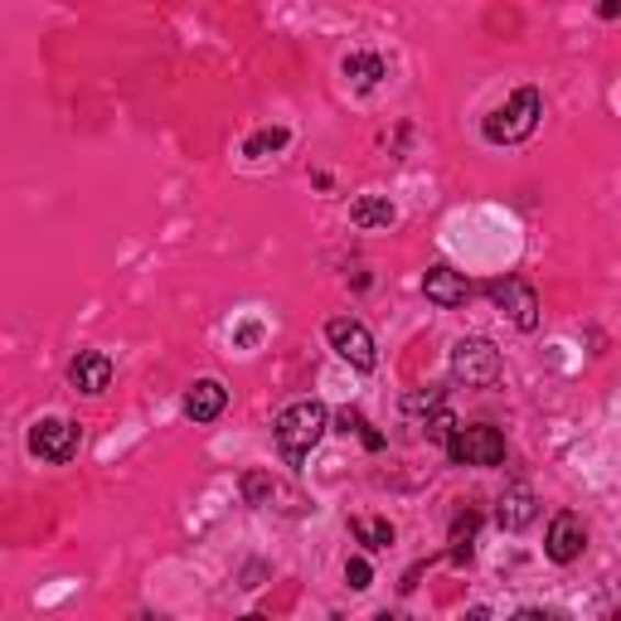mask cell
<instances>
[{
	"label": "cell",
	"mask_w": 621,
	"mask_h": 621,
	"mask_svg": "<svg viewBox=\"0 0 621 621\" xmlns=\"http://www.w3.org/2000/svg\"><path fill=\"white\" fill-rule=\"evenodd\" d=\"M539 122H544V92L534 84H524L500 108H490L480 117V136H486V146H520L539 132Z\"/></svg>",
	"instance_id": "6da1fadb"
},
{
	"label": "cell",
	"mask_w": 621,
	"mask_h": 621,
	"mask_svg": "<svg viewBox=\"0 0 621 621\" xmlns=\"http://www.w3.org/2000/svg\"><path fill=\"white\" fill-rule=\"evenodd\" d=\"M277 452L287 456V466H297L301 472V462L315 452V442L331 432V408L321 403V398H301V403H291L277 413Z\"/></svg>",
	"instance_id": "7a4b0ae2"
},
{
	"label": "cell",
	"mask_w": 621,
	"mask_h": 621,
	"mask_svg": "<svg viewBox=\"0 0 621 621\" xmlns=\"http://www.w3.org/2000/svg\"><path fill=\"white\" fill-rule=\"evenodd\" d=\"M442 452H447L452 466H476V472H490V466H506L510 442H506V432L490 428V423H472V428L456 423L452 437L442 442Z\"/></svg>",
	"instance_id": "3957f363"
},
{
	"label": "cell",
	"mask_w": 621,
	"mask_h": 621,
	"mask_svg": "<svg viewBox=\"0 0 621 621\" xmlns=\"http://www.w3.org/2000/svg\"><path fill=\"white\" fill-rule=\"evenodd\" d=\"M452 379L466 384V389H496L500 379H506V359H500V350L490 345L486 335H466L452 345Z\"/></svg>",
	"instance_id": "277c9868"
},
{
	"label": "cell",
	"mask_w": 621,
	"mask_h": 621,
	"mask_svg": "<svg viewBox=\"0 0 621 621\" xmlns=\"http://www.w3.org/2000/svg\"><path fill=\"white\" fill-rule=\"evenodd\" d=\"M25 447L34 462H44V466H68L78 456V447H84V428L74 423V418H40V423L30 428V437H25Z\"/></svg>",
	"instance_id": "5b68a950"
},
{
	"label": "cell",
	"mask_w": 621,
	"mask_h": 621,
	"mask_svg": "<svg viewBox=\"0 0 621 621\" xmlns=\"http://www.w3.org/2000/svg\"><path fill=\"white\" fill-rule=\"evenodd\" d=\"M325 340H331V350L350 369H359V374L379 369V345H374L369 325L355 321V315H331V321H325Z\"/></svg>",
	"instance_id": "8992f818"
},
{
	"label": "cell",
	"mask_w": 621,
	"mask_h": 621,
	"mask_svg": "<svg viewBox=\"0 0 621 621\" xmlns=\"http://www.w3.org/2000/svg\"><path fill=\"white\" fill-rule=\"evenodd\" d=\"M480 291H486V297H490L500 311L510 315V321H514V331H524V335H530V331H539V321H544V311H539V291H534L530 282H524V277H514V273H506V277H490V282L480 287Z\"/></svg>",
	"instance_id": "52a82bcc"
},
{
	"label": "cell",
	"mask_w": 621,
	"mask_h": 621,
	"mask_svg": "<svg viewBox=\"0 0 621 621\" xmlns=\"http://www.w3.org/2000/svg\"><path fill=\"white\" fill-rule=\"evenodd\" d=\"M583 548H588V524H583V514L578 510H558L554 520H548V534H544L548 564H558V568L578 564Z\"/></svg>",
	"instance_id": "ba28073f"
},
{
	"label": "cell",
	"mask_w": 621,
	"mask_h": 621,
	"mask_svg": "<svg viewBox=\"0 0 621 621\" xmlns=\"http://www.w3.org/2000/svg\"><path fill=\"white\" fill-rule=\"evenodd\" d=\"M423 297L437 311H462L466 301L476 297V287L466 282V273H456V267L437 263V267H428V273H423Z\"/></svg>",
	"instance_id": "9c48e42d"
},
{
	"label": "cell",
	"mask_w": 621,
	"mask_h": 621,
	"mask_svg": "<svg viewBox=\"0 0 621 621\" xmlns=\"http://www.w3.org/2000/svg\"><path fill=\"white\" fill-rule=\"evenodd\" d=\"M224 408H229V389L219 379H195L190 389H185V398H180V413L190 418L195 428L219 423V418H224Z\"/></svg>",
	"instance_id": "30bf717a"
},
{
	"label": "cell",
	"mask_w": 621,
	"mask_h": 621,
	"mask_svg": "<svg viewBox=\"0 0 621 621\" xmlns=\"http://www.w3.org/2000/svg\"><path fill=\"white\" fill-rule=\"evenodd\" d=\"M68 389L84 393V398H98L112 389V355L102 350H78L74 365H68Z\"/></svg>",
	"instance_id": "8fae6325"
},
{
	"label": "cell",
	"mask_w": 621,
	"mask_h": 621,
	"mask_svg": "<svg viewBox=\"0 0 621 621\" xmlns=\"http://www.w3.org/2000/svg\"><path fill=\"white\" fill-rule=\"evenodd\" d=\"M534 514H539V496L524 480H510L506 490H500V500H496V524L506 534H520V530H530L534 524Z\"/></svg>",
	"instance_id": "7c38bea8"
},
{
	"label": "cell",
	"mask_w": 621,
	"mask_h": 621,
	"mask_svg": "<svg viewBox=\"0 0 621 621\" xmlns=\"http://www.w3.org/2000/svg\"><path fill=\"white\" fill-rule=\"evenodd\" d=\"M340 74H345V84H355L359 92H369V88H379L384 78H389V58L374 54V49H355V54L340 58Z\"/></svg>",
	"instance_id": "4fadbf2b"
},
{
	"label": "cell",
	"mask_w": 621,
	"mask_h": 621,
	"mask_svg": "<svg viewBox=\"0 0 621 621\" xmlns=\"http://www.w3.org/2000/svg\"><path fill=\"white\" fill-rule=\"evenodd\" d=\"M350 224L365 229V233L393 229L398 224V204L389 195H355V199H350Z\"/></svg>",
	"instance_id": "5bb4252c"
},
{
	"label": "cell",
	"mask_w": 621,
	"mask_h": 621,
	"mask_svg": "<svg viewBox=\"0 0 621 621\" xmlns=\"http://www.w3.org/2000/svg\"><path fill=\"white\" fill-rule=\"evenodd\" d=\"M476 530H480V514L476 510H466V514H456V524H452V548H447V558L456 568H466L476 558Z\"/></svg>",
	"instance_id": "9a60e30c"
},
{
	"label": "cell",
	"mask_w": 621,
	"mask_h": 621,
	"mask_svg": "<svg viewBox=\"0 0 621 621\" xmlns=\"http://www.w3.org/2000/svg\"><path fill=\"white\" fill-rule=\"evenodd\" d=\"M350 534H355V544L365 548V554H379V548H389L398 539L389 520H365V514H350Z\"/></svg>",
	"instance_id": "2e32d148"
},
{
	"label": "cell",
	"mask_w": 621,
	"mask_h": 621,
	"mask_svg": "<svg viewBox=\"0 0 621 621\" xmlns=\"http://www.w3.org/2000/svg\"><path fill=\"white\" fill-rule=\"evenodd\" d=\"M335 432H345V437L355 432V437L365 442L369 452H384V447H389V442H384V432H374V423H369L365 413H359V408H340V413H335Z\"/></svg>",
	"instance_id": "e0dca14e"
},
{
	"label": "cell",
	"mask_w": 621,
	"mask_h": 621,
	"mask_svg": "<svg viewBox=\"0 0 621 621\" xmlns=\"http://www.w3.org/2000/svg\"><path fill=\"white\" fill-rule=\"evenodd\" d=\"M287 142H291V126H257L248 142H243V156L248 160L277 156V151H287Z\"/></svg>",
	"instance_id": "ac0fdd59"
},
{
	"label": "cell",
	"mask_w": 621,
	"mask_h": 621,
	"mask_svg": "<svg viewBox=\"0 0 621 621\" xmlns=\"http://www.w3.org/2000/svg\"><path fill=\"white\" fill-rule=\"evenodd\" d=\"M442 403H447V389H442V384H428V389H408L403 393V413L408 418H428V413H437Z\"/></svg>",
	"instance_id": "d6986e66"
},
{
	"label": "cell",
	"mask_w": 621,
	"mask_h": 621,
	"mask_svg": "<svg viewBox=\"0 0 621 621\" xmlns=\"http://www.w3.org/2000/svg\"><path fill=\"white\" fill-rule=\"evenodd\" d=\"M239 490H243L248 506H273V496H277V486H273V476H267V472H243Z\"/></svg>",
	"instance_id": "ffe728a7"
},
{
	"label": "cell",
	"mask_w": 621,
	"mask_h": 621,
	"mask_svg": "<svg viewBox=\"0 0 621 621\" xmlns=\"http://www.w3.org/2000/svg\"><path fill=\"white\" fill-rule=\"evenodd\" d=\"M345 588H350V592H369V588H374V564H369V554H350V558H345Z\"/></svg>",
	"instance_id": "44dd1931"
},
{
	"label": "cell",
	"mask_w": 621,
	"mask_h": 621,
	"mask_svg": "<svg viewBox=\"0 0 621 621\" xmlns=\"http://www.w3.org/2000/svg\"><path fill=\"white\" fill-rule=\"evenodd\" d=\"M452 428H456V418H452V408H447V403H442L437 413H428V418H423V432H428V442H437V447H442V442L452 437Z\"/></svg>",
	"instance_id": "7402d4cb"
},
{
	"label": "cell",
	"mask_w": 621,
	"mask_h": 621,
	"mask_svg": "<svg viewBox=\"0 0 621 621\" xmlns=\"http://www.w3.org/2000/svg\"><path fill=\"white\" fill-rule=\"evenodd\" d=\"M617 10H621L617 0H602V5H597V15H602V20H617Z\"/></svg>",
	"instance_id": "603a6c76"
}]
</instances>
